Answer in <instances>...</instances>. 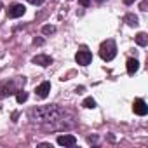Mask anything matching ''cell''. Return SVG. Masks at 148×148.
<instances>
[{
	"label": "cell",
	"mask_w": 148,
	"mask_h": 148,
	"mask_svg": "<svg viewBox=\"0 0 148 148\" xmlns=\"http://www.w3.org/2000/svg\"><path fill=\"white\" fill-rule=\"evenodd\" d=\"M75 59H77V63H79V64L86 66V64H89V63H91V59H92V54H91L87 49H80V51L75 54Z\"/></svg>",
	"instance_id": "3957f363"
},
{
	"label": "cell",
	"mask_w": 148,
	"mask_h": 148,
	"mask_svg": "<svg viewBox=\"0 0 148 148\" xmlns=\"http://www.w3.org/2000/svg\"><path fill=\"white\" fill-rule=\"evenodd\" d=\"M42 32H44L45 35H51V33H54V32H56V28H54V26H51V25H45V26L42 28Z\"/></svg>",
	"instance_id": "5bb4252c"
},
{
	"label": "cell",
	"mask_w": 148,
	"mask_h": 148,
	"mask_svg": "<svg viewBox=\"0 0 148 148\" xmlns=\"http://www.w3.org/2000/svg\"><path fill=\"white\" fill-rule=\"evenodd\" d=\"M28 2H30V4H33V5H40L44 0H28Z\"/></svg>",
	"instance_id": "2e32d148"
},
{
	"label": "cell",
	"mask_w": 148,
	"mask_h": 148,
	"mask_svg": "<svg viewBox=\"0 0 148 148\" xmlns=\"http://www.w3.org/2000/svg\"><path fill=\"white\" fill-rule=\"evenodd\" d=\"M136 44L141 45V47H145V45L148 44V37H146V33H143V32L138 33V35H136Z\"/></svg>",
	"instance_id": "30bf717a"
},
{
	"label": "cell",
	"mask_w": 148,
	"mask_h": 148,
	"mask_svg": "<svg viewBox=\"0 0 148 148\" xmlns=\"http://www.w3.org/2000/svg\"><path fill=\"white\" fill-rule=\"evenodd\" d=\"M79 4H80V5H84V7H87V5L91 4V0H79Z\"/></svg>",
	"instance_id": "9a60e30c"
},
{
	"label": "cell",
	"mask_w": 148,
	"mask_h": 148,
	"mask_svg": "<svg viewBox=\"0 0 148 148\" xmlns=\"http://www.w3.org/2000/svg\"><path fill=\"white\" fill-rule=\"evenodd\" d=\"M75 143H77V138L71 136V134H61V136H58V145H61V146H73Z\"/></svg>",
	"instance_id": "5b68a950"
},
{
	"label": "cell",
	"mask_w": 148,
	"mask_h": 148,
	"mask_svg": "<svg viewBox=\"0 0 148 148\" xmlns=\"http://www.w3.org/2000/svg\"><path fill=\"white\" fill-rule=\"evenodd\" d=\"M25 5L23 4H14V5H11L9 9H7V12H9V18H19V16H23L25 14Z\"/></svg>",
	"instance_id": "8992f818"
},
{
	"label": "cell",
	"mask_w": 148,
	"mask_h": 148,
	"mask_svg": "<svg viewBox=\"0 0 148 148\" xmlns=\"http://www.w3.org/2000/svg\"><path fill=\"white\" fill-rule=\"evenodd\" d=\"M132 110H134V113L139 115V117H143V115L148 113V106H146V103H145L143 99H136L134 105H132Z\"/></svg>",
	"instance_id": "277c9868"
},
{
	"label": "cell",
	"mask_w": 148,
	"mask_h": 148,
	"mask_svg": "<svg viewBox=\"0 0 148 148\" xmlns=\"http://www.w3.org/2000/svg\"><path fill=\"white\" fill-rule=\"evenodd\" d=\"M146 5H148V4H146V2H143V4H141V11H146Z\"/></svg>",
	"instance_id": "ac0fdd59"
},
{
	"label": "cell",
	"mask_w": 148,
	"mask_h": 148,
	"mask_svg": "<svg viewBox=\"0 0 148 148\" xmlns=\"http://www.w3.org/2000/svg\"><path fill=\"white\" fill-rule=\"evenodd\" d=\"M84 108H96V101L92 98H86L84 99Z\"/></svg>",
	"instance_id": "7c38bea8"
},
{
	"label": "cell",
	"mask_w": 148,
	"mask_h": 148,
	"mask_svg": "<svg viewBox=\"0 0 148 148\" xmlns=\"http://www.w3.org/2000/svg\"><path fill=\"white\" fill-rule=\"evenodd\" d=\"M99 56L105 61H112L117 56V45H115V42L113 40H105L101 44V47H99Z\"/></svg>",
	"instance_id": "7a4b0ae2"
},
{
	"label": "cell",
	"mask_w": 148,
	"mask_h": 148,
	"mask_svg": "<svg viewBox=\"0 0 148 148\" xmlns=\"http://www.w3.org/2000/svg\"><path fill=\"white\" fill-rule=\"evenodd\" d=\"M125 21H127V25H131V26H136V25H138V18H136V16H131V14L125 16Z\"/></svg>",
	"instance_id": "4fadbf2b"
},
{
	"label": "cell",
	"mask_w": 148,
	"mask_h": 148,
	"mask_svg": "<svg viewBox=\"0 0 148 148\" xmlns=\"http://www.w3.org/2000/svg\"><path fill=\"white\" fill-rule=\"evenodd\" d=\"M0 9H2V4H0Z\"/></svg>",
	"instance_id": "d6986e66"
},
{
	"label": "cell",
	"mask_w": 148,
	"mask_h": 148,
	"mask_svg": "<svg viewBox=\"0 0 148 148\" xmlns=\"http://www.w3.org/2000/svg\"><path fill=\"white\" fill-rule=\"evenodd\" d=\"M63 115V110L58 105H47V106H37L30 112V119L33 122L44 124V122H54Z\"/></svg>",
	"instance_id": "6da1fadb"
},
{
	"label": "cell",
	"mask_w": 148,
	"mask_h": 148,
	"mask_svg": "<svg viewBox=\"0 0 148 148\" xmlns=\"http://www.w3.org/2000/svg\"><path fill=\"white\" fill-rule=\"evenodd\" d=\"M28 99V92H25V91H18L16 92V101L18 103H25Z\"/></svg>",
	"instance_id": "8fae6325"
},
{
	"label": "cell",
	"mask_w": 148,
	"mask_h": 148,
	"mask_svg": "<svg viewBox=\"0 0 148 148\" xmlns=\"http://www.w3.org/2000/svg\"><path fill=\"white\" fill-rule=\"evenodd\" d=\"M49 92H51V84H49V82H42V84L35 89V94H37L38 98H42V99L47 98Z\"/></svg>",
	"instance_id": "52a82bcc"
},
{
	"label": "cell",
	"mask_w": 148,
	"mask_h": 148,
	"mask_svg": "<svg viewBox=\"0 0 148 148\" xmlns=\"http://www.w3.org/2000/svg\"><path fill=\"white\" fill-rule=\"evenodd\" d=\"M32 61H33L35 64H40V66H49V64L52 63V58H51V56H45V54H38V56H35Z\"/></svg>",
	"instance_id": "ba28073f"
},
{
	"label": "cell",
	"mask_w": 148,
	"mask_h": 148,
	"mask_svg": "<svg viewBox=\"0 0 148 148\" xmlns=\"http://www.w3.org/2000/svg\"><path fill=\"white\" fill-rule=\"evenodd\" d=\"M132 2H136V0H124V4H125V5H131Z\"/></svg>",
	"instance_id": "e0dca14e"
},
{
	"label": "cell",
	"mask_w": 148,
	"mask_h": 148,
	"mask_svg": "<svg viewBox=\"0 0 148 148\" xmlns=\"http://www.w3.org/2000/svg\"><path fill=\"white\" fill-rule=\"evenodd\" d=\"M138 68H139L138 59H129L127 61V73H129V75H134V73L138 71Z\"/></svg>",
	"instance_id": "9c48e42d"
}]
</instances>
